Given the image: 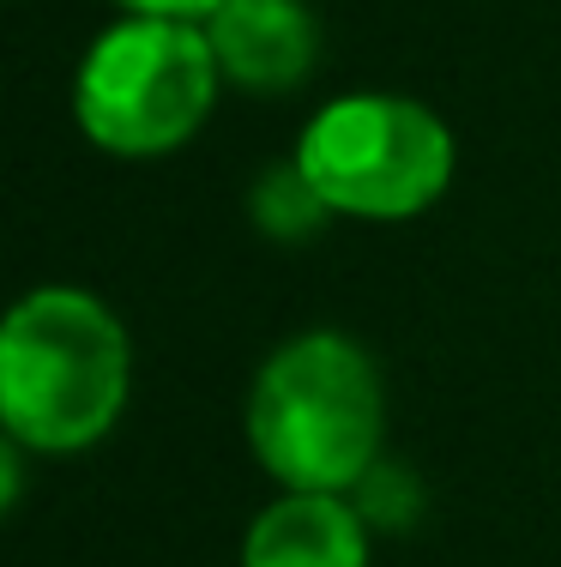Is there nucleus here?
I'll return each mask as SVG.
<instances>
[{"mask_svg": "<svg viewBox=\"0 0 561 567\" xmlns=\"http://www.w3.org/2000/svg\"><path fill=\"white\" fill-rule=\"evenodd\" d=\"M127 327L103 296L43 284L0 315V429L24 453H85L122 423Z\"/></svg>", "mask_w": 561, "mask_h": 567, "instance_id": "obj_1", "label": "nucleus"}, {"mask_svg": "<svg viewBox=\"0 0 561 567\" xmlns=\"http://www.w3.org/2000/svg\"><path fill=\"white\" fill-rule=\"evenodd\" d=\"M381 369L332 327L284 339L248 386V447L278 489L356 495V483L381 465Z\"/></svg>", "mask_w": 561, "mask_h": 567, "instance_id": "obj_2", "label": "nucleus"}, {"mask_svg": "<svg viewBox=\"0 0 561 567\" xmlns=\"http://www.w3.org/2000/svg\"><path fill=\"white\" fill-rule=\"evenodd\" d=\"M218 55L206 24L187 19H122L91 37L73 73V121L110 157L181 152L218 103Z\"/></svg>", "mask_w": 561, "mask_h": 567, "instance_id": "obj_3", "label": "nucleus"}, {"mask_svg": "<svg viewBox=\"0 0 561 567\" xmlns=\"http://www.w3.org/2000/svg\"><path fill=\"white\" fill-rule=\"evenodd\" d=\"M290 164L302 169V182L320 194L332 218L405 224L453 187L459 145L429 103L393 97V91H356L309 115Z\"/></svg>", "mask_w": 561, "mask_h": 567, "instance_id": "obj_4", "label": "nucleus"}, {"mask_svg": "<svg viewBox=\"0 0 561 567\" xmlns=\"http://www.w3.org/2000/svg\"><path fill=\"white\" fill-rule=\"evenodd\" d=\"M206 43L230 85L278 97L314 73L320 24L302 0H224L206 19Z\"/></svg>", "mask_w": 561, "mask_h": 567, "instance_id": "obj_5", "label": "nucleus"}, {"mask_svg": "<svg viewBox=\"0 0 561 567\" xmlns=\"http://www.w3.org/2000/svg\"><path fill=\"white\" fill-rule=\"evenodd\" d=\"M242 567H368V519L351 495L284 489L253 513Z\"/></svg>", "mask_w": 561, "mask_h": 567, "instance_id": "obj_6", "label": "nucleus"}, {"mask_svg": "<svg viewBox=\"0 0 561 567\" xmlns=\"http://www.w3.org/2000/svg\"><path fill=\"white\" fill-rule=\"evenodd\" d=\"M253 218L272 229L278 241H302V236H314V229L326 224L332 212L320 206V194H314L309 182H302V169H297V164H284L278 175L253 182Z\"/></svg>", "mask_w": 561, "mask_h": 567, "instance_id": "obj_7", "label": "nucleus"}, {"mask_svg": "<svg viewBox=\"0 0 561 567\" xmlns=\"http://www.w3.org/2000/svg\"><path fill=\"white\" fill-rule=\"evenodd\" d=\"M133 19H187V24H206L224 0H115Z\"/></svg>", "mask_w": 561, "mask_h": 567, "instance_id": "obj_8", "label": "nucleus"}, {"mask_svg": "<svg viewBox=\"0 0 561 567\" xmlns=\"http://www.w3.org/2000/svg\"><path fill=\"white\" fill-rule=\"evenodd\" d=\"M19 495H24V447L0 429V519L19 507Z\"/></svg>", "mask_w": 561, "mask_h": 567, "instance_id": "obj_9", "label": "nucleus"}]
</instances>
